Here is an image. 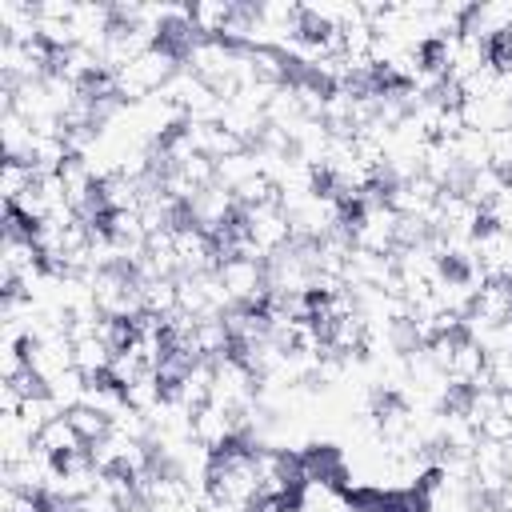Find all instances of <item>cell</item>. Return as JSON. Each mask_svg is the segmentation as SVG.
Instances as JSON below:
<instances>
[{
    "label": "cell",
    "instance_id": "4",
    "mask_svg": "<svg viewBox=\"0 0 512 512\" xmlns=\"http://www.w3.org/2000/svg\"><path fill=\"white\" fill-rule=\"evenodd\" d=\"M500 412L512 420V392H500Z\"/></svg>",
    "mask_w": 512,
    "mask_h": 512
},
{
    "label": "cell",
    "instance_id": "2",
    "mask_svg": "<svg viewBox=\"0 0 512 512\" xmlns=\"http://www.w3.org/2000/svg\"><path fill=\"white\" fill-rule=\"evenodd\" d=\"M68 420H72V428L80 432V440L92 448V444H100L108 432H112V416L108 412H100V408H88V404H76V408H68Z\"/></svg>",
    "mask_w": 512,
    "mask_h": 512
},
{
    "label": "cell",
    "instance_id": "3",
    "mask_svg": "<svg viewBox=\"0 0 512 512\" xmlns=\"http://www.w3.org/2000/svg\"><path fill=\"white\" fill-rule=\"evenodd\" d=\"M476 432H480V440H488V444H512V420H508L504 412L484 416V420L476 424Z\"/></svg>",
    "mask_w": 512,
    "mask_h": 512
},
{
    "label": "cell",
    "instance_id": "1",
    "mask_svg": "<svg viewBox=\"0 0 512 512\" xmlns=\"http://www.w3.org/2000/svg\"><path fill=\"white\" fill-rule=\"evenodd\" d=\"M36 448L56 460V456H68V452H84L88 444L80 440V432L72 428V420H68V412H64V416L48 420V424L36 432Z\"/></svg>",
    "mask_w": 512,
    "mask_h": 512
}]
</instances>
